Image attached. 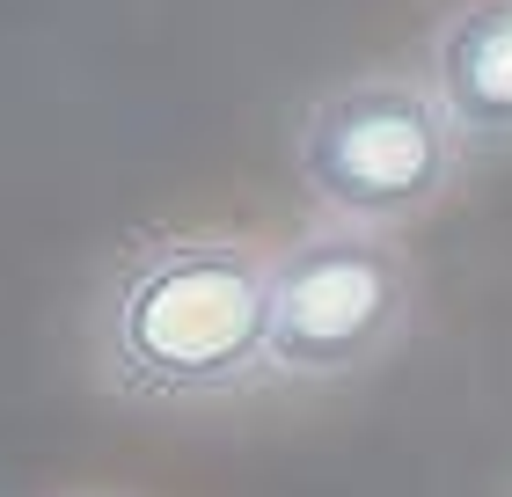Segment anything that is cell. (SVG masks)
<instances>
[{
  "label": "cell",
  "mask_w": 512,
  "mask_h": 497,
  "mask_svg": "<svg viewBox=\"0 0 512 497\" xmlns=\"http://www.w3.org/2000/svg\"><path fill=\"white\" fill-rule=\"evenodd\" d=\"M461 169L469 154L425 74H344L315 88L293 125V176L322 220L395 234L447 205Z\"/></svg>",
  "instance_id": "7a4b0ae2"
},
{
  "label": "cell",
  "mask_w": 512,
  "mask_h": 497,
  "mask_svg": "<svg viewBox=\"0 0 512 497\" xmlns=\"http://www.w3.org/2000/svg\"><path fill=\"white\" fill-rule=\"evenodd\" d=\"M417 322V264L388 227L322 220L271 249V381L330 388L381 366Z\"/></svg>",
  "instance_id": "3957f363"
},
{
  "label": "cell",
  "mask_w": 512,
  "mask_h": 497,
  "mask_svg": "<svg viewBox=\"0 0 512 497\" xmlns=\"http://www.w3.org/2000/svg\"><path fill=\"white\" fill-rule=\"evenodd\" d=\"M88 373L125 410H213L271 381V256L242 234H154L88 300Z\"/></svg>",
  "instance_id": "6da1fadb"
},
{
  "label": "cell",
  "mask_w": 512,
  "mask_h": 497,
  "mask_svg": "<svg viewBox=\"0 0 512 497\" xmlns=\"http://www.w3.org/2000/svg\"><path fill=\"white\" fill-rule=\"evenodd\" d=\"M425 81L469 161L512 154V0H461L425 37Z\"/></svg>",
  "instance_id": "277c9868"
}]
</instances>
